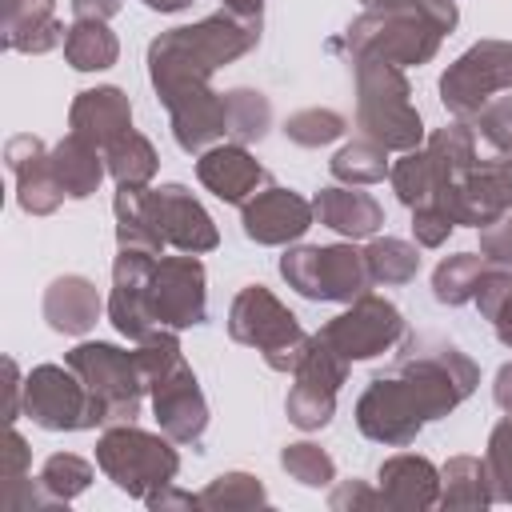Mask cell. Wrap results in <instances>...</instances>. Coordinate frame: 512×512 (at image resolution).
Listing matches in <instances>:
<instances>
[{"label":"cell","instance_id":"35","mask_svg":"<svg viewBox=\"0 0 512 512\" xmlns=\"http://www.w3.org/2000/svg\"><path fill=\"white\" fill-rule=\"evenodd\" d=\"M332 408H336V388L296 380V388L288 392V420L296 428H324L332 420Z\"/></svg>","mask_w":512,"mask_h":512},{"label":"cell","instance_id":"10","mask_svg":"<svg viewBox=\"0 0 512 512\" xmlns=\"http://www.w3.org/2000/svg\"><path fill=\"white\" fill-rule=\"evenodd\" d=\"M24 412L48 428V432H72V428H92V396L84 388V380L72 368L60 364H40L28 372L24 380Z\"/></svg>","mask_w":512,"mask_h":512},{"label":"cell","instance_id":"42","mask_svg":"<svg viewBox=\"0 0 512 512\" xmlns=\"http://www.w3.org/2000/svg\"><path fill=\"white\" fill-rule=\"evenodd\" d=\"M412 212H416V224H412V228H416V240L428 244V248H436V244L452 232V224H456L440 204H420V208H412Z\"/></svg>","mask_w":512,"mask_h":512},{"label":"cell","instance_id":"47","mask_svg":"<svg viewBox=\"0 0 512 512\" xmlns=\"http://www.w3.org/2000/svg\"><path fill=\"white\" fill-rule=\"evenodd\" d=\"M496 168V176H500V188H504V196H508V204H512V156H504L500 164H492Z\"/></svg>","mask_w":512,"mask_h":512},{"label":"cell","instance_id":"29","mask_svg":"<svg viewBox=\"0 0 512 512\" xmlns=\"http://www.w3.org/2000/svg\"><path fill=\"white\" fill-rule=\"evenodd\" d=\"M88 480H92V464L80 460V456H72V452L48 456L44 468H40V476H36V484L48 496V504H68L72 496H80L88 488Z\"/></svg>","mask_w":512,"mask_h":512},{"label":"cell","instance_id":"13","mask_svg":"<svg viewBox=\"0 0 512 512\" xmlns=\"http://www.w3.org/2000/svg\"><path fill=\"white\" fill-rule=\"evenodd\" d=\"M140 204H144V216L156 228L160 244H172L180 252H208V248H216V228H212L208 212L192 200L188 188H180V184H164V188H152V192L144 188Z\"/></svg>","mask_w":512,"mask_h":512},{"label":"cell","instance_id":"50","mask_svg":"<svg viewBox=\"0 0 512 512\" xmlns=\"http://www.w3.org/2000/svg\"><path fill=\"white\" fill-rule=\"evenodd\" d=\"M372 12L376 8H416V4H424V0H364Z\"/></svg>","mask_w":512,"mask_h":512},{"label":"cell","instance_id":"9","mask_svg":"<svg viewBox=\"0 0 512 512\" xmlns=\"http://www.w3.org/2000/svg\"><path fill=\"white\" fill-rule=\"evenodd\" d=\"M500 88H512V44L504 40H480L440 80L444 108L456 116H476Z\"/></svg>","mask_w":512,"mask_h":512},{"label":"cell","instance_id":"40","mask_svg":"<svg viewBox=\"0 0 512 512\" xmlns=\"http://www.w3.org/2000/svg\"><path fill=\"white\" fill-rule=\"evenodd\" d=\"M476 128L488 144L496 148H512V96H500L492 104H484L476 112Z\"/></svg>","mask_w":512,"mask_h":512},{"label":"cell","instance_id":"21","mask_svg":"<svg viewBox=\"0 0 512 512\" xmlns=\"http://www.w3.org/2000/svg\"><path fill=\"white\" fill-rule=\"evenodd\" d=\"M436 484H440V476L424 456L404 452V456H392L380 464V500L388 508H428L440 500Z\"/></svg>","mask_w":512,"mask_h":512},{"label":"cell","instance_id":"26","mask_svg":"<svg viewBox=\"0 0 512 512\" xmlns=\"http://www.w3.org/2000/svg\"><path fill=\"white\" fill-rule=\"evenodd\" d=\"M444 492H440V504L444 508H484L488 500H496L492 492V480H488V468L472 456H456L448 460L444 468Z\"/></svg>","mask_w":512,"mask_h":512},{"label":"cell","instance_id":"31","mask_svg":"<svg viewBox=\"0 0 512 512\" xmlns=\"http://www.w3.org/2000/svg\"><path fill=\"white\" fill-rule=\"evenodd\" d=\"M364 260H368V276H372V284H404V280H412L416 268H420L416 248H412L408 240H392V236L368 244Z\"/></svg>","mask_w":512,"mask_h":512},{"label":"cell","instance_id":"14","mask_svg":"<svg viewBox=\"0 0 512 512\" xmlns=\"http://www.w3.org/2000/svg\"><path fill=\"white\" fill-rule=\"evenodd\" d=\"M4 160L16 176V196L20 208L32 216H48L60 208V200L68 196L52 172V152H44V144L36 136H12L4 148Z\"/></svg>","mask_w":512,"mask_h":512},{"label":"cell","instance_id":"6","mask_svg":"<svg viewBox=\"0 0 512 512\" xmlns=\"http://www.w3.org/2000/svg\"><path fill=\"white\" fill-rule=\"evenodd\" d=\"M96 464L104 468V476L120 492L148 500L156 488L172 484V476L180 468V456L160 436H148V432L124 424V428L104 432V440L96 444Z\"/></svg>","mask_w":512,"mask_h":512},{"label":"cell","instance_id":"25","mask_svg":"<svg viewBox=\"0 0 512 512\" xmlns=\"http://www.w3.org/2000/svg\"><path fill=\"white\" fill-rule=\"evenodd\" d=\"M116 52H120V44L104 20H76L64 36V56L80 72H100V68L116 64Z\"/></svg>","mask_w":512,"mask_h":512},{"label":"cell","instance_id":"37","mask_svg":"<svg viewBox=\"0 0 512 512\" xmlns=\"http://www.w3.org/2000/svg\"><path fill=\"white\" fill-rule=\"evenodd\" d=\"M484 468H488V480H492L496 500H512V416L496 424V432L488 440Z\"/></svg>","mask_w":512,"mask_h":512},{"label":"cell","instance_id":"2","mask_svg":"<svg viewBox=\"0 0 512 512\" xmlns=\"http://www.w3.org/2000/svg\"><path fill=\"white\" fill-rule=\"evenodd\" d=\"M256 40H260V16H240V12H220L192 28L164 32L148 48V68L160 100L172 104L184 92L208 88V76L224 60L248 52Z\"/></svg>","mask_w":512,"mask_h":512},{"label":"cell","instance_id":"22","mask_svg":"<svg viewBox=\"0 0 512 512\" xmlns=\"http://www.w3.org/2000/svg\"><path fill=\"white\" fill-rule=\"evenodd\" d=\"M100 316V296L92 288V280L84 276H60L48 284L44 292V320L56 328V332H68V336H80L96 324Z\"/></svg>","mask_w":512,"mask_h":512},{"label":"cell","instance_id":"20","mask_svg":"<svg viewBox=\"0 0 512 512\" xmlns=\"http://www.w3.org/2000/svg\"><path fill=\"white\" fill-rule=\"evenodd\" d=\"M196 176L220 200L240 204V200H248L256 192V184L264 180V168L244 152V144H224V148H212V152L200 156Z\"/></svg>","mask_w":512,"mask_h":512},{"label":"cell","instance_id":"1","mask_svg":"<svg viewBox=\"0 0 512 512\" xmlns=\"http://www.w3.org/2000/svg\"><path fill=\"white\" fill-rule=\"evenodd\" d=\"M396 368V376L372 380L356 404L360 432L380 444H408L424 420L444 416L476 384V364L452 344L412 340Z\"/></svg>","mask_w":512,"mask_h":512},{"label":"cell","instance_id":"30","mask_svg":"<svg viewBox=\"0 0 512 512\" xmlns=\"http://www.w3.org/2000/svg\"><path fill=\"white\" fill-rule=\"evenodd\" d=\"M268 100L260 92H248V88H236L224 96V128L236 144H248V140H260L268 132Z\"/></svg>","mask_w":512,"mask_h":512},{"label":"cell","instance_id":"17","mask_svg":"<svg viewBox=\"0 0 512 512\" xmlns=\"http://www.w3.org/2000/svg\"><path fill=\"white\" fill-rule=\"evenodd\" d=\"M132 128V104L120 88H88L72 104V132L96 144L100 152Z\"/></svg>","mask_w":512,"mask_h":512},{"label":"cell","instance_id":"38","mask_svg":"<svg viewBox=\"0 0 512 512\" xmlns=\"http://www.w3.org/2000/svg\"><path fill=\"white\" fill-rule=\"evenodd\" d=\"M284 132L296 140V144H328V140H336L340 132H344V116L340 112H328V108H308V112H296L288 124H284Z\"/></svg>","mask_w":512,"mask_h":512},{"label":"cell","instance_id":"23","mask_svg":"<svg viewBox=\"0 0 512 512\" xmlns=\"http://www.w3.org/2000/svg\"><path fill=\"white\" fill-rule=\"evenodd\" d=\"M312 212L320 216V224H328V228H336L352 240L372 236L384 224V208L360 188H324L312 200Z\"/></svg>","mask_w":512,"mask_h":512},{"label":"cell","instance_id":"5","mask_svg":"<svg viewBox=\"0 0 512 512\" xmlns=\"http://www.w3.org/2000/svg\"><path fill=\"white\" fill-rule=\"evenodd\" d=\"M228 332H232V340L260 348L268 368H276V372H296V364L304 360V352L312 344V336L296 324V316L260 284H252L236 296Z\"/></svg>","mask_w":512,"mask_h":512},{"label":"cell","instance_id":"39","mask_svg":"<svg viewBox=\"0 0 512 512\" xmlns=\"http://www.w3.org/2000/svg\"><path fill=\"white\" fill-rule=\"evenodd\" d=\"M264 500V488L244 476V472H228V476H216L204 492H200V504H224V508H236V504H260Z\"/></svg>","mask_w":512,"mask_h":512},{"label":"cell","instance_id":"41","mask_svg":"<svg viewBox=\"0 0 512 512\" xmlns=\"http://www.w3.org/2000/svg\"><path fill=\"white\" fill-rule=\"evenodd\" d=\"M480 248H484V256H488L500 272H512V220H492V224H484Z\"/></svg>","mask_w":512,"mask_h":512},{"label":"cell","instance_id":"48","mask_svg":"<svg viewBox=\"0 0 512 512\" xmlns=\"http://www.w3.org/2000/svg\"><path fill=\"white\" fill-rule=\"evenodd\" d=\"M228 12H240V16H260V4L264 0H224Z\"/></svg>","mask_w":512,"mask_h":512},{"label":"cell","instance_id":"7","mask_svg":"<svg viewBox=\"0 0 512 512\" xmlns=\"http://www.w3.org/2000/svg\"><path fill=\"white\" fill-rule=\"evenodd\" d=\"M68 368L84 380L88 396H92V416L96 424H112V420H132L140 412V368L136 356L112 348V344H80L68 352Z\"/></svg>","mask_w":512,"mask_h":512},{"label":"cell","instance_id":"49","mask_svg":"<svg viewBox=\"0 0 512 512\" xmlns=\"http://www.w3.org/2000/svg\"><path fill=\"white\" fill-rule=\"evenodd\" d=\"M148 8H156V12H180V8H188L192 0H144Z\"/></svg>","mask_w":512,"mask_h":512},{"label":"cell","instance_id":"45","mask_svg":"<svg viewBox=\"0 0 512 512\" xmlns=\"http://www.w3.org/2000/svg\"><path fill=\"white\" fill-rule=\"evenodd\" d=\"M344 504H384V500L364 492V488H356V484H344V488L332 492V508H344Z\"/></svg>","mask_w":512,"mask_h":512},{"label":"cell","instance_id":"4","mask_svg":"<svg viewBox=\"0 0 512 512\" xmlns=\"http://www.w3.org/2000/svg\"><path fill=\"white\" fill-rule=\"evenodd\" d=\"M356 84H360V116L368 140L384 148H416L424 136L420 112L408 104V84L396 64L384 60H356Z\"/></svg>","mask_w":512,"mask_h":512},{"label":"cell","instance_id":"43","mask_svg":"<svg viewBox=\"0 0 512 512\" xmlns=\"http://www.w3.org/2000/svg\"><path fill=\"white\" fill-rule=\"evenodd\" d=\"M28 448H24V436L12 428L8 432V448H4V464H0V480H4V492L16 488L20 480H28Z\"/></svg>","mask_w":512,"mask_h":512},{"label":"cell","instance_id":"44","mask_svg":"<svg viewBox=\"0 0 512 512\" xmlns=\"http://www.w3.org/2000/svg\"><path fill=\"white\" fill-rule=\"evenodd\" d=\"M120 12V0H72L76 20H108Z\"/></svg>","mask_w":512,"mask_h":512},{"label":"cell","instance_id":"16","mask_svg":"<svg viewBox=\"0 0 512 512\" xmlns=\"http://www.w3.org/2000/svg\"><path fill=\"white\" fill-rule=\"evenodd\" d=\"M312 216H316L312 204L300 200L296 192L268 188V192H256L244 204V232L256 244H288V240H296V236L308 232Z\"/></svg>","mask_w":512,"mask_h":512},{"label":"cell","instance_id":"18","mask_svg":"<svg viewBox=\"0 0 512 512\" xmlns=\"http://www.w3.org/2000/svg\"><path fill=\"white\" fill-rule=\"evenodd\" d=\"M172 112V136L184 152H200L208 148L212 140L228 136L224 128V96H216L212 88H196V92H184L168 104Z\"/></svg>","mask_w":512,"mask_h":512},{"label":"cell","instance_id":"32","mask_svg":"<svg viewBox=\"0 0 512 512\" xmlns=\"http://www.w3.org/2000/svg\"><path fill=\"white\" fill-rule=\"evenodd\" d=\"M480 276H484V260L472 256V252H460V256H448L436 276H432V288H436V300L440 304H464L476 296L480 288Z\"/></svg>","mask_w":512,"mask_h":512},{"label":"cell","instance_id":"8","mask_svg":"<svg viewBox=\"0 0 512 512\" xmlns=\"http://www.w3.org/2000/svg\"><path fill=\"white\" fill-rule=\"evenodd\" d=\"M284 280L308 296V300H356L372 284L364 252L348 244H328V248H296L284 252L280 260Z\"/></svg>","mask_w":512,"mask_h":512},{"label":"cell","instance_id":"36","mask_svg":"<svg viewBox=\"0 0 512 512\" xmlns=\"http://www.w3.org/2000/svg\"><path fill=\"white\" fill-rule=\"evenodd\" d=\"M280 464H284V472H288L292 480H300V484H308V488H320V484H328V480L336 476L332 456L320 452L316 444H288L284 456H280Z\"/></svg>","mask_w":512,"mask_h":512},{"label":"cell","instance_id":"46","mask_svg":"<svg viewBox=\"0 0 512 512\" xmlns=\"http://www.w3.org/2000/svg\"><path fill=\"white\" fill-rule=\"evenodd\" d=\"M496 404L512 412V364H504L500 376H496Z\"/></svg>","mask_w":512,"mask_h":512},{"label":"cell","instance_id":"33","mask_svg":"<svg viewBox=\"0 0 512 512\" xmlns=\"http://www.w3.org/2000/svg\"><path fill=\"white\" fill-rule=\"evenodd\" d=\"M332 172L340 180H352V184H376L388 172V148L368 140V136L356 140V144H344L336 152V160H332Z\"/></svg>","mask_w":512,"mask_h":512},{"label":"cell","instance_id":"3","mask_svg":"<svg viewBox=\"0 0 512 512\" xmlns=\"http://www.w3.org/2000/svg\"><path fill=\"white\" fill-rule=\"evenodd\" d=\"M452 24H456L452 0H424L416 8H376L348 28L344 48L356 60H384L396 68L424 64Z\"/></svg>","mask_w":512,"mask_h":512},{"label":"cell","instance_id":"15","mask_svg":"<svg viewBox=\"0 0 512 512\" xmlns=\"http://www.w3.org/2000/svg\"><path fill=\"white\" fill-rule=\"evenodd\" d=\"M152 408H156V420L164 428V436L180 440V444H196L204 436V424H208V408H204V396L196 388V376L188 364H176L156 388H152Z\"/></svg>","mask_w":512,"mask_h":512},{"label":"cell","instance_id":"11","mask_svg":"<svg viewBox=\"0 0 512 512\" xmlns=\"http://www.w3.org/2000/svg\"><path fill=\"white\" fill-rule=\"evenodd\" d=\"M400 332H404V320L388 300L356 296V304L344 316H336L332 324H324L316 336L352 364V360H368V356L392 348L400 340Z\"/></svg>","mask_w":512,"mask_h":512},{"label":"cell","instance_id":"27","mask_svg":"<svg viewBox=\"0 0 512 512\" xmlns=\"http://www.w3.org/2000/svg\"><path fill=\"white\" fill-rule=\"evenodd\" d=\"M104 160H108L116 184H132V188H144L152 180V172H156V152H152V144L136 128H128L124 136H116L104 148Z\"/></svg>","mask_w":512,"mask_h":512},{"label":"cell","instance_id":"19","mask_svg":"<svg viewBox=\"0 0 512 512\" xmlns=\"http://www.w3.org/2000/svg\"><path fill=\"white\" fill-rule=\"evenodd\" d=\"M56 0H4V44L12 52H48L64 44Z\"/></svg>","mask_w":512,"mask_h":512},{"label":"cell","instance_id":"24","mask_svg":"<svg viewBox=\"0 0 512 512\" xmlns=\"http://www.w3.org/2000/svg\"><path fill=\"white\" fill-rule=\"evenodd\" d=\"M52 172L60 180V188L72 196V200H84L96 192L100 176H104V164H100V148L88 144L84 136L68 132L56 148H52Z\"/></svg>","mask_w":512,"mask_h":512},{"label":"cell","instance_id":"34","mask_svg":"<svg viewBox=\"0 0 512 512\" xmlns=\"http://www.w3.org/2000/svg\"><path fill=\"white\" fill-rule=\"evenodd\" d=\"M472 300L492 320L496 336L512 348V272H484Z\"/></svg>","mask_w":512,"mask_h":512},{"label":"cell","instance_id":"12","mask_svg":"<svg viewBox=\"0 0 512 512\" xmlns=\"http://www.w3.org/2000/svg\"><path fill=\"white\" fill-rule=\"evenodd\" d=\"M204 268L192 256H168L156 260L152 280H148V312L160 328H188L204 320Z\"/></svg>","mask_w":512,"mask_h":512},{"label":"cell","instance_id":"28","mask_svg":"<svg viewBox=\"0 0 512 512\" xmlns=\"http://www.w3.org/2000/svg\"><path fill=\"white\" fill-rule=\"evenodd\" d=\"M392 188L396 196L408 204V208H420V204H432L440 196V172H436V160L432 152H408L396 168H392Z\"/></svg>","mask_w":512,"mask_h":512}]
</instances>
